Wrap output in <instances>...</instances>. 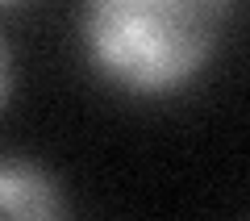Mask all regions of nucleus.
Segmentation results:
<instances>
[{
    "mask_svg": "<svg viewBox=\"0 0 250 221\" xmlns=\"http://www.w3.org/2000/svg\"><path fill=\"white\" fill-rule=\"evenodd\" d=\"M238 0H80L92 71L129 96H171L217 54Z\"/></svg>",
    "mask_w": 250,
    "mask_h": 221,
    "instance_id": "nucleus-1",
    "label": "nucleus"
},
{
    "mask_svg": "<svg viewBox=\"0 0 250 221\" xmlns=\"http://www.w3.org/2000/svg\"><path fill=\"white\" fill-rule=\"evenodd\" d=\"M0 209H4V217H17V221H50L62 213V196H59V184L38 163L4 159V167H0Z\"/></svg>",
    "mask_w": 250,
    "mask_h": 221,
    "instance_id": "nucleus-2",
    "label": "nucleus"
},
{
    "mask_svg": "<svg viewBox=\"0 0 250 221\" xmlns=\"http://www.w3.org/2000/svg\"><path fill=\"white\" fill-rule=\"evenodd\" d=\"M4 4H21V0H4Z\"/></svg>",
    "mask_w": 250,
    "mask_h": 221,
    "instance_id": "nucleus-3",
    "label": "nucleus"
}]
</instances>
